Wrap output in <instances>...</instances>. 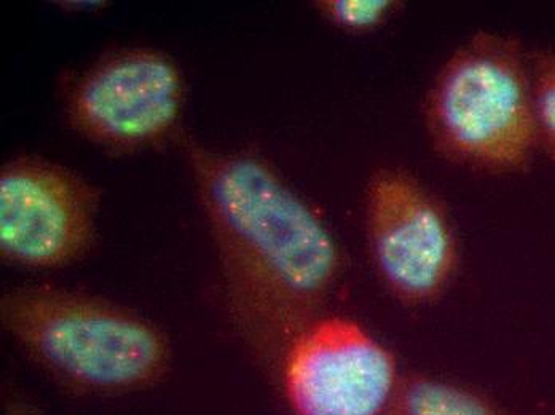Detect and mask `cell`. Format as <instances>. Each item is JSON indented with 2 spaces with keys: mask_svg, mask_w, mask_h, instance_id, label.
<instances>
[{
  "mask_svg": "<svg viewBox=\"0 0 555 415\" xmlns=\"http://www.w3.org/2000/svg\"><path fill=\"white\" fill-rule=\"evenodd\" d=\"M101 194L70 168L34 155L0 170V256L29 270L69 268L96 243Z\"/></svg>",
  "mask_w": 555,
  "mask_h": 415,
  "instance_id": "obj_6",
  "label": "cell"
},
{
  "mask_svg": "<svg viewBox=\"0 0 555 415\" xmlns=\"http://www.w3.org/2000/svg\"><path fill=\"white\" fill-rule=\"evenodd\" d=\"M0 415H50L22 393H7Z\"/></svg>",
  "mask_w": 555,
  "mask_h": 415,
  "instance_id": "obj_11",
  "label": "cell"
},
{
  "mask_svg": "<svg viewBox=\"0 0 555 415\" xmlns=\"http://www.w3.org/2000/svg\"><path fill=\"white\" fill-rule=\"evenodd\" d=\"M433 147L469 170H526L538 148L530 59L519 40L480 30L442 64L425 100Z\"/></svg>",
  "mask_w": 555,
  "mask_h": 415,
  "instance_id": "obj_3",
  "label": "cell"
},
{
  "mask_svg": "<svg viewBox=\"0 0 555 415\" xmlns=\"http://www.w3.org/2000/svg\"><path fill=\"white\" fill-rule=\"evenodd\" d=\"M181 146L218 252L230 323L253 360L276 374L294 337L324 315L344 272L340 245L266 158L191 137Z\"/></svg>",
  "mask_w": 555,
  "mask_h": 415,
  "instance_id": "obj_1",
  "label": "cell"
},
{
  "mask_svg": "<svg viewBox=\"0 0 555 415\" xmlns=\"http://www.w3.org/2000/svg\"><path fill=\"white\" fill-rule=\"evenodd\" d=\"M531 89H533L534 124L538 146L555 164V52L541 50L530 56Z\"/></svg>",
  "mask_w": 555,
  "mask_h": 415,
  "instance_id": "obj_9",
  "label": "cell"
},
{
  "mask_svg": "<svg viewBox=\"0 0 555 415\" xmlns=\"http://www.w3.org/2000/svg\"><path fill=\"white\" fill-rule=\"evenodd\" d=\"M387 415H509L489 397L444 377L404 374Z\"/></svg>",
  "mask_w": 555,
  "mask_h": 415,
  "instance_id": "obj_8",
  "label": "cell"
},
{
  "mask_svg": "<svg viewBox=\"0 0 555 415\" xmlns=\"http://www.w3.org/2000/svg\"><path fill=\"white\" fill-rule=\"evenodd\" d=\"M0 326L57 386L83 397H125L164 382L171 339L147 316L106 297L50 285L0 297Z\"/></svg>",
  "mask_w": 555,
  "mask_h": 415,
  "instance_id": "obj_2",
  "label": "cell"
},
{
  "mask_svg": "<svg viewBox=\"0 0 555 415\" xmlns=\"http://www.w3.org/2000/svg\"><path fill=\"white\" fill-rule=\"evenodd\" d=\"M276 376L291 415H387L404 379L367 327L326 313L294 337Z\"/></svg>",
  "mask_w": 555,
  "mask_h": 415,
  "instance_id": "obj_5",
  "label": "cell"
},
{
  "mask_svg": "<svg viewBox=\"0 0 555 415\" xmlns=\"http://www.w3.org/2000/svg\"><path fill=\"white\" fill-rule=\"evenodd\" d=\"M402 3L396 0H318L317 12L334 28L347 33H371L388 23Z\"/></svg>",
  "mask_w": 555,
  "mask_h": 415,
  "instance_id": "obj_10",
  "label": "cell"
},
{
  "mask_svg": "<svg viewBox=\"0 0 555 415\" xmlns=\"http://www.w3.org/2000/svg\"><path fill=\"white\" fill-rule=\"evenodd\" d=\"M365 231L375 272L409 307L438 302L455 280L459 239L438 197L401 168H378L365 189Z\"/></svg>",
  "mask_w": 555,
  "mask_h": 415,
  "instance_id": "obj_4",
  "label": "cell"
},
{
  "mask_svg": "<svg viewBox=\"0 0 555 415\" xmlns=\"http://www.w3.org/2000/svg\"><path fill=\"white\" fill-rule=\"evenodd\" d=\"M185 101L181 67L155 49H125L88 67L64 104L77 134L111 151L154 146L175 131Z\"/></svg>",
  "mask_w": 555,
  "mask_h": 415,
  "instance_id": "obj_7",
  "label": "cell"
}]
</instances>
